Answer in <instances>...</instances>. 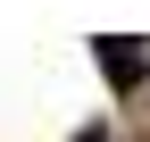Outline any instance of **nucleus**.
I'll use <instances>...</instances> for the list:
<instances>
[{
  "instance_id": "2",
  "label": "nucleus",
  "mask_w": 150,
  "mask_h": 142,
  "mask_svg": "<svg viewBox=\"0 0 150 142\" xmlns=\"http://www.w3.org/2000/svg\"><path fill=\"white\" fill-rule=\"evenodd\" d=\"M75 142H108V134H100V126H83V134H75Z\"/></svg>"
},
{
  "instance_id": "1",
  "label": "nucleus",
  "mask_w": 150,
  "mask_h": 142,
  "mask_svg": "<svg viewBox=\"0 0 150 142\" xmlns=\"http://www.w3.org/2000/svg\"><path fill=\"white\" fill-rule=\"evenodd\" d=\"M92 50H100V67H108V84H117V92H134V84L150 75V59H142L134 42H92Z\"/></svg>"
}]
</instances>
